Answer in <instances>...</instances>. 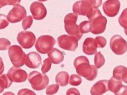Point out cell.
I'll list each match as a JSON object with an SVG mask.
<instances>
[{"instance_id": "cell-35", "label": "cell", "mask_w": 127, "mask_h": 95, "mask_svg": "<svg viewBox=\"0 0 127 95\" xmlns=\"http://www.w3.org/2000/svg\"><path fill=\"white\" fill-rule=\"evenodd\" d=\"M91 5L95 8H98L102 4V0H81Z\"/></svg>"}, {"instance_id": "cell-15", "label": "cell", "mask_w": 127, "mask_h": 95, "mask_svg": "<svg viewBox=\"0 0 127 95\" xmlns=\"http://www.w3.org/2000/svg\"><path fill=\"white\" fill-rule=\"evenodd\" d=\"M42 62V58L39 54L35 51H32L26 55L25 65L30 68H37L39 67Z\"/></svg>"}, {"instance_id": "cell-21", "label": "cell", "mask_w": 127, "mask_h": 95, "mask_svg": "<svg viewBox=\"0 0 127 95\" xmlns=\"http://www.w3.org/2000/svg\"><path fill=\"white\" fill-rule=\"evenodd\" d=\"M122 84V81L115 79L112 77L109 81H108V89L111 92L115 93L117 89Z\"/></svg>"}, {"instance_id": "cell-14", "label": "cell", "mask_w": 127, "mask_h": 95, "mask_svg": "<svg viewBox=\"0 0 127 95\" xmlns=\"http://www.w3.org/2000/svg\"><path fill=\"white\" fill-rule=\"evenodd\" d=\"M30 10L33 18L37 20L44 19L47 15V9L45 5L40 2L34 1L30 6Z\"/></svg>"}, {"instance_id": "cell-19", "label": "cell", "mask_w": 127, "mask_h": 95, "mask_svg": "<svg viewBox=\"0 0 127 95\" xmlns=\"http://www.w3.org/2000/svg\"><path fill=\"white\" fill-rule=\"evenodd\" d=\"M69 80V75L65 71L59 72L56 76V82L57 84L62 87H64L68 84Z\"/></svg>"}, {"instance_id": "cell-32", "label": "cell", "mask_w": 127, "mask_h": 95, "mask_svg": "<svg viewBox=\"0 0 127 95\" xmlns=\"http://www.w3.org/2000/svg\"><path fill=\"white\" fill-rule=\"evenodd\" d=\"M96 44L97 45L98 48H103L105 47L107 44L106 39L102 36H98L96 37L95 39Z\"/></svg>"}, {"instance_id": "cell-29", "label": "cell", "mask_w": 127, "mask_h": 95, "mask_svg": "<svg viewBox=\"0 0 127 95\" xmlns=\"http://www.w3.org/2000/svg\"><path fill=\"white\" fill-rule=\"evenodd\" d=\"M10 45L11 43L8 39L3 38H0V50L8 49L10 47Z\"/></svg>"}, {"instance_id": "cell-1", "label": "cell", "mask_w": 127, "mask_h": 95, "mask_svg": "<svg viewBox=\"0 0 127 95\" xmlns=\"http://www.w3.org/2000/svg\"><path fill=\"white\" fill-rule=\"evenodd\" d=\"M74 66L77 73L89 81L94 80L98 74L96 67L90 65L88 58L84 56L77 57L73 62Z\"/></svg>"}, {"instance_id": "cell-26", "label": "cell", "mask_w": 127, "mask_h": 95, "mask_svg": "<svg viewBox=\"0 0 127 95\" xmlns=\"http://www.w3.org/2000/svg\"><path fill=\"white\" fill-rule=\"evenodd\" d=\"M68 82L72 86H77L81 83L82 79L80 76L76 74H72L70 76Z\"/></svg>"}, {"instance_id": "cell-27", "label": "cell", "mask_w": 127, "mask_h": 95, "mask_svg": "<svg viewBox=\"0 0 127 95\" xmlns=\"http://www.w3.org/2000/svg\"><path fill=\"white\" fill-rule=\"evenodd\" d=\"M33 23V18L31 15L26 16L22 21V28L26 30L29 28Z\"/></svg>"}, {"instance_id": "cell-18", "label": "cell", "mask_w": 127, "mask_h": 95, "mask_svg": "<svg viewBox=\"0 0 127 95\" xmlns=\"http://www.w3.org/2000/svg\"><path fill=\"white\" fill-rule=\"evenodd\" d=\"M49 59L53 63L58 64L62 62L64 59V53L59 49L54 48L48 53Z\"/></svg>"}, {"instance_id": "cell-24", "label": "cell", "mask_w": 127, "mask_h": 95, "mask_svg": "<svg viewBox=\"0 0 127 95\" xmlns=\"http://www.w3.org/2000/svg\"><path fill=\"white\" fill-rule=\"evenodd\" d=\"M119 23L124 29H127V8H125L119 18Z\"/></svg>"}, {"instance_id": "cell-40", "label": "cell", "mask_w": 127, "mask_h": 95, "mask_svg": "<svg viewBox=\"0 0 127 95\" xmlns=\"http://www.w3.org/2000/svg\"><path fill=\"white\" fill-rule=\"evenodd\" d=\"M2 95H15V94L11 92H5Z\"/></svg>"}, {"instance_id": "cell-9", "label": "cell", "mask_w": 127, "mask_h": 95, "mask_svg": "<svg viewBox=\"0 0 127 95\" xmlns=\"http://www.w3.org/2000/svg\"><path fill=\"white\" fill-rule=\"evenodd\" d=\"M17 40L21 47L28 49L34 46L36 41V37L32 32L21 31L17 35Z\"/></svg>"}, {"instance_id": "cell-8", "label": "cell", "mask_w": 127, "mask_h": 95, "mask_svg": "<svg viewBox=\"0 0 127 95\" xmlns=\"http://www.w3.org/2000/svg\"><path fill=\"white\" fill-rule=\"evenodd\" d=\"M110 47L114 53L122 55L127 50V42L120 35H115L110 40Z\"/></svg>"}, {"instance_id": "cell-7", "label": "cell", "mask_w": 127, "mask_h": 95, "mask_svg": "<svg viewBox=\"0 0 127 95\" xmlns=\"http://www.w3.org/2000/svg\"><path fill=\"white\" fill-rule=\"evenodd\" d=\"M57 41L59 46L64 50L75 51L78 46V40L72 35H62L58 38Z\"/></svg>"}, {"instance_id": "cell-17", "label": "cell", "mask_w": 127, "mask_h": 95, "mask_svg": "<svg viewBox=\"0 0 127 95\" xmlns=\"http://www.w3.org/2000/svg\"><path fill=\"white\" fill-rule=\"evenodd\" d=\"M108 81L107 80H100L96 82L91 88L90 93L92 95H102L107 92Z\"/></svg>"}, {"instance_id": "cell-11", "label": "cell", "mask_w": 127, "mask_h": 95, "mask_svg": "<svg viewBox=\"0 0 127 95\" xmlns=\"http://www.w3.org/2000/svg\"><path fill=\"white\" fill-rule=\"evenodd\" d=\"M94 8L91 5L82 0L75 2L72 6L74 13L77 15L86 16L88 18L92 14Z\"/></svg>"}, {"instance_id": "cell-13", "label": "cell", "mask_w": 127, "mask_h": 95, "mask_svg": "<svg viewBox=\"0 0 127 95\" xmlns=\"http://www.w3.org/2000/svg\"><path fill=\"white\" fill-rule=\"evenodd\" d=\"M121 6L119 0H107L103 4L104 13L109 17H114L119 13Z\"/></svg>"}, {"instance_id": "cell-3", "label": "cell", "mask_w": 127, "mask_h": 95, "mask_svg": "<svg viewBox=\"0 0 127 95\" xmlns=\"http://www.w3.org/2000/svg\"><path fill=\"white\" fill-rule=\"evenodd\" d=\"M28 80L33 89L36 91H41L45 89L49 82L46 75L36 71H33L28 74Z\"/></svg>"}, {"instance_id": "cell-42", "label": "cell", "mask_w": 127, "mask_h": 95, "mask_svg": "<svg viewBox=\"0 0 127 95\" xmlns=\"http://www.w3.org/2000/svg\"><path fill=\"white\" fill-rule=\"evenodd\" d=\"M39 0L40 1H46L47 0Z\"/></svg>"}, {"instance_id": "cell-38", "label": "cell", "mask_w": 127, "mask_h": 95, "mask_svg": "<svg viewBox=\"0 0 127 95\" xmlns=\"http://www.w3.org/2000/svg\"><path fill=\"white\" fill-rule=\"evenodd\" d=\"M4 66L3 62V60L1 57H0V75L2 74V73H3L4 71Z\"/></svg>"}, {"instance_id": "cell-33", "label": "cell", "mask_w": 127, "mask_h": 95, "mask_svg": "<svg viewBox=\"0 0 127 95\" xmlns=\"http://www.w3.org/2000/svg\"><path fill=\"white\" fill-rule=\"evenodd\" d=\"M8 25L9 23L6 15L3 14H0V29L5 28Z\"/></svg>"}, {"instance_id": "cell-30", "label": "cell", "mask_w": 127, "mask_h": 95, "mask_svg": "<svg viewBox=\"0 0 127 95\" xmlns=\"http://www.w3.org/2000/svg\"><path fill=\"white\" fill-rule=\"evenodd\" d=\"M59 86L58 84H53L49 86L46 89V94L48 95H53L55 94L59 90Z\"/></svg>"}, {"instance_id": "cell-28", "label": "cell", "mask_w": 127, "mask_h": 95, "mask_svg": "<svg viewBox=\"0 0 127 95\" xmlns=\"http://www.w3.org/2000/svg\"><path fill=\"white\" fill-rule=\"evenodd\" d=\"M52 65L51 61L49 58H47L43 61V63L41 67V71L43 74L48 72L51 69Z\"/></svg>"}, {"instance_id": "cell-5", "label": "cell", "mask_w": 127, "mask_h": 95, "mask_svg": "<svg viewBox=\"0 0 127 95\" xmlns=\"http://www.w3.org/2000/svg\"><path fill=\"white\" fill-rule=\"evenodd\" d=\"M8 52L10 60L14 66L19 67L24 65L26 55L20 46L13 45L10 47Z\"/></svg>"}, {"instance_id": "cell-22", "label": "cell", "mask_w": 127, "mask_h": 95, "mask_svg": "<svg viewBox=\"0 0 127 95\" xmlns=\"http://www.w3.org/2000/svg\"><path fill=\"white\" fill-rule=\"evenodd\" d=\"M127 70V68L124 66L119 65L116 66L113 71V77L115 79L122 81V77L124 73Z\"/></svg>"}, {"instance_id": "cell-6", "label": "cell", "mask_w": 127, "mask_h": 95, "mask_svg": "<svg viewBox=\"0 0 127 95\" xmlns=\"http://www.w3.org/2000/svg\"><path fill=\"white\" fill-rule=\"evenodd\" d=\"M56 44L54 37L50 35H42L39 37L36 42L35 47L36 50L42 54L48 53Z\"/></svg>"}, {"instance_id": "cell-2", "label": "cell", "mask_w": 127, "mask_h": 95, "mask_svg": "<svg viewBox=\"0 0 127 95\" xmlns=\"http://www.w3.org/2000/svg\"><path fill=\"white\" fill-rule=\"evenodd\" d=\"M90 23V32L95 35L103 33L106 27L107 18L102 15L98 8H94L91 15L88 18Z\"/></svg>"}, {"instance_id": "cell-34", "label": "cell", "mask_w": 127, "mask_h": 95, "mask_svg": "<svg viewBox=\"0 0 127 95\" xmlns=\"http://www.w3.org/2000/svg\"><path fill=\"white\" fill-rule=\"evenodd\" d=\"M115 95H127V86L121 85L115 92Z\"/></svg>"}, {"instance_id": "cell-41", "label": "cell", "mask_w": 127, "mask_h": 95, "mask_svg": "<svg viewBox=\"0 0 127 95\" xmlns=\"http://www.w3.org/2000/svg\"><path fill=\"white\" fill-rule=\"evenodd\" d=\"M124 32H125V34L127 36V29H124Z\"/></svg>"}, {"instance_id": "cell-4", "label": "cell", "mask_w": 127, "mask_h": 95, "mask_svg": "<svg viewBox=\"0 0 127 95\" xmlns=\"http://www.w3.org/2000/svg\"><path fill=\"white\" fill-rule=\"evenodd\" d=\"M78 15L74 13H69L66 15L64 18V29L67 34L77 38L78 41L82 37L83 34L80 32L79 27L76 24Z\"/></svg>"}, {"instance_id": "cell-25", "label": "cell", "mask_w": 127, "mask_h": 95, "mask_svg": "<svg viewBox=\"0 0 127 95\" xmlns=\"http://www.w3.org/2000/svg\"><path fill=\"white\" fill-rule=\"evenodd\" d=\"M78 27L80 32L82 34L90 32L91 26L89 21H84L79 24Z\"/></svg>"}, {"instance_id": "cell-31", "label": "cell", "mask_w": 127, "mask_h": 95, "mask_svg": "<svg viewBox=\"0 0 127 95\" xmlns=\"http://www.w3.org/2000/svg\"><path fill=\"white\" fill-rule=\"evenodd\" d=\"M20 1L21 0H0V8L6 5L18 4Z\"/></svg>"}, {"instance_id": "cell-16", "label": "cell", "mask_w": 127, "mask_h": 95, "mask_svg": "<svg viewBox=\"0 0 127 95\" xmlns=\"http://www.w3.org/2000/svg\"><path fill=\"white\" fill-rule=\"evenodd\" d=\"M97 48L98 46L95 40L92 38L88 37L85 39L83 43L82 50L86 54L91 55L97 52Z\"/></svg>"}, {"instance_id": "cell-37", "label": "cell", "mask_w": 127, "mask_h": 95, "mask_svg": "<svg viewBox=\"0 0 127 95\" xmlns=\"http://www.w3.org/2000/svg\"><path fill=\"white\" fill-rule=\"evenodd\" d=\"M66 95H80L79 91L74 88H71L67 90Z\"/></svg>"}, {"instance_id": "cell-20", "label": "cell", "mask_w": 127, "mask_h": 95, "mask_svg": "<svg viewBox=\"0 0 127 95\" xmlns=\"http://www.w3.org/2000/svg\"><path fill=\"white\" fill-rule=\"evenodd\" d=\"M12 81L9 79L6 74H3L0 76V93H1L4 90L9 88Z\"/></svg>"}, {"instance_id": "cell-23", "label": "cell", "mask_w": 127, "mask_h": 95, "mask_svg": "<svg viewBox=\"0 0 127 95\" xmlns=\"http://www.w3.org/2000/svg\"><path fill=\"white\" fill-rule=\"evenodd\" d=\"M105 62V59L103 54L100 51L97 52L94 56V64L96 68H101L104 65Z\"/></svg>"}, {"instance_id": "cell-39", "label": "cell", "mask_w": 127, "mask_h": 95, "mask_svg": "<svg viewBox=\"0 0 127 95\" xmlns=\"http://www.w3.org/2000/svg\"><path fill=\"white\" fill-rule=\"evenodd\" d=\"M122 80L127 84V70L124 73L122 77Z\"/></svg>"}, {"instance_id": "cell-12", "label": "cell", "mask_w": 127, "mask_h": 95, "mask_svg": "<svg viewBox=\"0 0 127 95\" xmlns=\"http://www.w3.org/2000/svg\"><path fill=\"white\" fill-rule=\"evenodd\" d=\"M7 75L12 82L15 83L25 82L28 76L27 73L25 70L15 66H13L9 69Z\"/></svg>"}, {"instance_id": "cell-36", "label": "cell", "mask_w": 127, "mask_h": 95, "mask_svg": "<svg viewBox=\"0 0 127 95\" xmlns=\"http://www.w3.org/2000/svg\"><path fill=\"white\" fill-rule=\"evenodd\" d=\"M17 95H36V94L31 90L28 89H22L20 90Z\"/></svg>"}, {"instance_id": "cell-10", "label": "cell", "mask_w": 127, "mask_h": 95, "mask_svg": "<svg viewBox=\"0 0 127 95\" xmlns=\"http://www.w3.org/2000/svg\"><path fill=\"white\" fill-rule=\"evenodd\" d=\"M26 15V11L25 8L19 4L14 5L11 10L8 13L6 18L8 22L14 23L20 22Z\"/></svg>"}]
</instances>
